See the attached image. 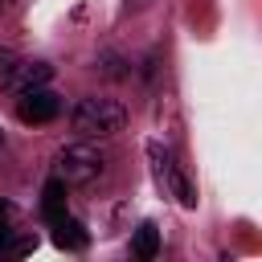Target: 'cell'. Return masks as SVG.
<instances>
[{
  "label": "cell",
  "mask_w": 262,
  "mask_h": 262,
  "mask_svg": "<svg viewBox=\"0 0 262 262\" xmlns=\"http://www.w3.org/2000/svg\"><path fill=\"white\" fill-rule=\"evenodd\" d=\"M123 123H127V111L115 98H82L70 115V127L82 139H106V135L123 131Z\"/></svg>",
  "instance_id": "obj_1"
},
{
  "label": "cell",
  "mask_w": 262,
  "mask_h": 262,
  "mask_svg": "<svg viewBox=\"0 0 262 262\" xmlns=\"http://www.w3.org/2000/svg\"><path fill=\"white\" fill-rule=\"evenodd\" d=\"M102 168H106V160H102V151L90 147V143H70V147H61V156H57V172H61L66 184H90V180L102 176Z\"/></svg>",
  "instance_id": "obj_2"
},
{
  "label": "cell",
  "mask_w": 262,
  "mask_h": 262,
  "mask_svg": "<svg viewBox=\"0 0 262 262\" xmlns=\"http://www.w3.org/2000/svg\"><path fill=\"white\" fill-rule=\"evenodd\" d=\"M147 156H151V168H156V180L184 205V209H192L196 205V192H192V184H188V176L180 172V164L172 160V151L168 147H160V143H147Z\"/></svg>",
  "instance_id": "obj_3"
},
{
  "label": "cell",
  "mask_w": 262,
  "mask_h": 262,
  "mask_svg": "<svg viewBox=\"0 0 262 262\" xmlns=\"http://www.w3.org/2000/svg\"><path fill=\"white\" fill-rule=\"evenodd\" d=\"M57 111H61V98L45 86H33L16 98V119L20 123H49V119H57Z\"/></svg>",
  "instance_id": "obj_4"
},
{
  "label": "cell",
  "mask_w": 262,
  "mask_h": 262,
  "mask_svg": "<svg viewBox=\"0 0 262 262\" xmlns=\"http://www.w3.org/2000/svg\"><path fill=\"white\" fill-rule=\"evenodd\" d=\"M49 66L45 61H16L12 66V74H8V82H4V90H12V94H25V90H33V86H45L49 82Z\"/></svg>",
  "instance_id": "obj_5"
},
{
  "label": "cell",
  "mask_w": 262,
  "mask_h": 262,
  "mask_svg": "<svg viewBox=\"0 0 262 262\" xmlns=\"http://www.w3.org/2000/svg\"><path fill=\"white\" fill-rule=\"evenodd\" d=\"M41 213H45L49 225H53L57 217H66V180H49V184H45V192H41Z\"/></svg>",
  "instance_id": "obj_6"
},
{
  "label": "cell",
  "mask_w": 262,
  "mask_h": 262,
  "mask_svg": "<svg viewBox=\"0 0 262 262\" xmlns=\"http://www.w3.org/2000/svg\"><path fill=\"white\" fill-rule=\"evenodd\" d=\"M53 242H57L61 250H82V246H86V229H82L74 217H57V221H53Z\"/></svg>",
  "instance_id": "obj_7"
},
{
  "label": "cell",
  "mask_w": 262,
  "mask_h": 262,
  "mask_svg": "<svg viewBox=\"0 0 262 262\" xmlns=\"http://www.w3.org/2000/svg\"><path fill=\"white\" fill-rule=\"evenodd\" d=\"M156 250H160V229L151 221H143L139 233H135V242H131V254L135 258H156Z\"/></svg>",
  "instance_id": "obj_8"
},
{
  "label": "cell",
  "mask_w": 262,
  "mask_h": 262,
  "mask_svg": "<svg viewBox=\"0 0 262 262\" xmlns=\"http://www.w3.org/2000/svg\"><path fill=\"white\" fill-rule=\"evenodd\" d=\"M12 221H16L12 205H4V201H0V237H4V233H12Z\"/></svg>",
  "instance_id": "obj_9"
},
{
  "label": "cell",
  "mask_w": 262,
  "mask_h": 262,
  "mask_svg": "<svg viewBox=\"0 0 262 262\" xmlns=\"http://www.w3.org/2000/svg\"><path fill=\"white\" fill-rule=\"evenodd\" d=\"M16 61H20L16 53H0V86L8 82V74H12V66H16Z\"/></svg>",
  "instance_id": "obj_10"
},
{
  "label": "cell",
  "mask_w": 262,
  "mask_h": 262,
  "mask_svg": "<svg viewBox=\"0 0 262 262\" xmlns=\"http://www.w3.org/2000/svg\"><path fill=\"white\" fill-rule=\"evenodd\" d=\"M16 8V0H0V12H12Z\"/></svg>",
  "instance_id": "obj_11"
}]
</instances>
